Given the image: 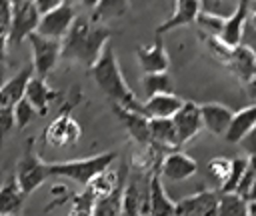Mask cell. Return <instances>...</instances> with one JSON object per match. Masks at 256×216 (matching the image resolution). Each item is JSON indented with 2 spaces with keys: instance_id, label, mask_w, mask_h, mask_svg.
<instances>
[{
  "instance_id": "cell-1",
  "label": "cell",
  "mask_w": 256,
  "mask_h": 216,
  "mask_svg": "<svg viewBox=\"0 0 256 216\" xmlns=\"http://www.w3.org/2000/svg\"><path fill=\"white\" fill-rule=\"evenodd\" d=\"M110 30L106 26H90L86 18H76L74 24L70 26L68 34L62 38V50L60 58L66 60H80L86 66H94L96 60L100 58L102 50L106 48L110 40Z\"/></svg>"
},
{
  "instance_id": "cell-2",
  "label": "cell",
  "mask_w": 256,
  "mask_h": 216,
  "mask_svg": "<svg viewBox=\"0 0 256 216\" xmlns=\"http://www.w3.org/2000/svg\"><path fill=\"white\" fill-rule=\"evenodd\" d=\"M98 88L108 96L110 104H118L126 110H132V112H140L144 114V108H142V102L138 100V96L128 88L124 76H122V70L118 66V60H116V52L112 50L110 44H106V48L102 50L100 58L96 60V64L90 68Z\"/></svg>"
},
{
  "instance_id": "cell-3",
  "label": "cell",
  "mask_w": 256,
  "mask_h": 216,
  "mask_svg": "<svg viewBox=\"0 0 256 216\" xmlns=\"http://www.w3.org/2000/svg\"><path fill=\"white\" fill-rule=\"evenodd\" d=\"M116 158V152H102L96 156L80 158V160H66V162H52L48 164V174L50 176H60V178H70L78 182L80 186H88L96 176L106 172Z\"/></svg>"
},
{
  "instance_id": "cell-4",
  "label": "cell",
  "mask_w": 256,
  "mask_h": 216,
  "mask_svg": "<svg viewBox=\"0 0 256 216\" xmlns=\"http://www.w3.org/2000/svg\"><path fill=\"white\" fill-rule=\"evenodd\" d=\"M48 176H50L48 174V164H44L40 160V156L34 150V140L28 138L24 154L18 160L16 170H14V178H16V184H18L22 196L26 198L28 194H32L38 186H42L46 182Z\"/></svg>"
},
{
  "instance_id": "cell-5",
  "label": "cell",
  "mask_w": 256,
  "mask_h": 216,
  "mask_svg": "<svg viewBox=\"0 0 256 216\" xmlns=\"http://www.w3.org/2000/svg\"><path fill=\"white\" fill-rule=\"evenodd\" d=\"M40 22V14L30 0L10 2V30H8V48L18 46L28 34L36 32Z\"/></svg>"
},
{
  "instance_id": "cell-6",
  "label": "cell",
  "mask_w": 256,
  "mask_h": 216,
  "mask_svg": "<svg viewBox=\"0 0 256 216\" xmlns=\"http://www.w3.org/2000/svg\"><path fill=\"white\" fill-rule=\"evenodd\" d=\"M32 46V68H34V74L38 78H44L52 72V68L56 66L58 58H60V50H62V44L60 40H52V38H46L38 32H32L28 34L26 38Z\"/></svg>"
},
{
  "instance_id": "cell-7",
  "label": "cell",
  "mask_w": 256,
  "mask_h": 216,
  "mask_svg": "<svg viewBox=\"0 0 256 216\" xmlns=\"http://www.w3.org/2000/svg\"><path fill=\"white\" fill-rule=\"evenodd\" d=\"M76 20V8L74 4L70 2H60L52 12L40 16V22H38V28L36 32L46 36V38H52V40H60L68 34L70 26L74 24Z\"/></svg>"
},
{
  "instance_id": "cell-8",
  "label": "cell",
  "mask_w": 256,
  "mask_h": 216,
  "mask_svg": "<svg viewBox=\"0 0 256 216\" xmlns=\"http://www.w3.org/2000/svg\"><path fill=\"white\" fill-rule=\"evenodd\" d=\"M174 124V132H176V140L178 146L186 144L188 140H192L200 130H202V116H200V104L192 102V100H184L180 110L170 118Z\"/></svg>"
},
{
  "instance_id": "cell-9",
  "label": "cell",
  "mask_w": 256,
  "mask_h": 216,
  "mask_svg": "<svg viewBox=\"0 0 256 216\" xmlns=\"http://www.w3.org/2000/svg\"><path fill=\"white\" fill-rule=\"evenodd\" d=\"M74 106V102H68L66 108H62L60 116L46 128L44 132V138L48 144L52 146H66V144H72L80 138L82 130L78 126V122L70 116V108Z\"/></svg>"
},
{
  "instance_id": "cell-10",
  "label": "cell",
  "mask_w": 256,
  "mask_h": 216,
  "mask_svg": "<svg viewBox=\"0 0 256 216\" xmlns=\"http://www.w3.org/2000/svg\"><path fill=\"white\" fill-rule=\"evenodd\" d=\"M218 198L220 194L216 190H200L192 196L178 200L174 216H216Z\"/></svg>"
},
{
  "instance_id": "cell-11",
  "label": "cell",
  "mask_w": 256,
  "mask_h": 216,
  "mask_svg": "<svg viewBox=\"0 0 256 216\" xmlns=\"http://www.w3.org/2000/svg\"><path fill=\"white\" fill-rule=\"evenodd\" d=\"M248 12H250V2H238L234 12L224 18L222 30H220V40L228 46V48H236L242 42V34L246 28V20H248Z\"/></svg>"
},
{
  "instance_id": "cell-12",
  "label": "cell",
  "mask_w": 256,
  "mask_h": 216,
  "mask_svg": "<svg viewBox=\"0 0 256 216\" xmlns=\"http://www.w3.org/2000/svg\"><path fill=\"white\" fill-rule=\"evenodd\" d=\"M136 56H138V62L144 74H162L170 66V58H168L162 38H154L152 46H138Z\"/></svg>"
},
{
  "instance_id": "cell-13",
  "label": "cell",
  "mask_w": 256,
  "mask_h": 216,
  "mask_svg": "<svg viewBox=\"0 0 256 216\" xmlns=\"http://www.w3.org/2000/svg\"><path fill=\"white\" fill-rule=\"evenodd\" d=\"M176 202L170 200V196L164 190V184L160 180L158 168L152 172L148 180V214L150 216H174Z\"/></svg>"
},
{
  "instance_id": "cell-14",
  "label": "cell",
  "mask_w": 256,
  "mask_h": 216,
  "mask_svg": "<svg viewBox=\"0 0 256 216\" xmlns=\"http://www.w3.org/2000/svg\"><path fill=\"white\" fill-rule=\"evenodd\" d=\"M196 168L198 166H196V160L194 158H190L184 152L174 150V152H168L162 158V166L158 168V172L164 178H168L172 182H178V180H186L188 176H192L196 172Z\"/></svg>"
},
{
  "instance_id": "cell-15",
  "label": "cell",
  "mask_w": 256,
  "mask_h": 216,
  "mask_svg": "<svg viewBox=\"0 0 256 216\" xmlns=\"http://www.w3.org/2000/svg\"><path fill=\"white\" fill-rule=\"evenodd\" d=\"M32 76H34V68H32V64H28L18 74H14L10 80H6L0 86V108H14L16 102H20L24 98L26 86Z\"/></svg>"
},
{
  "instance_id": "cell-16",
  "label": "cell",
  "mask_w": 256,
  "mask_h": 216,
  "mask_svg": "<svg viewBox=\"0 0 256 216\" xmlns=\"http://www.w3.org/2000/svg\"><path fill=\"white\" fill-rule=\"evenodd\" d=\"M198 14H200V2H196V0H178L174 4V12L160 26H156V30H154L156 38H162V34L168 32V30H174L178 26H186V24L196 22Z\"/></svg>"
},
{
  "instance_id": "cell-17",
  "label": "cell",
  "mask_w": 256,
  "mask_h": 216,
  "mask_svg": "<svg viewBox=\"0 0 256 216\" xmlns=\"http://www.w3.org/2000/svg\"><path fill=\"white\" fill-rule=\"evenodd\" d=\"M112 112L116 114V118L122 122V126L128 130V134L142 146H150V134H148V116L140 114V112H132L126 110L118 104H110Z\"/></svg>"
},
{
  "instance_id": "cell-18",
  "label": "cell",
  "mask_w": 256,
  "mask_h": 216,
  "mask_svg": "<svg viewBox=\"0 0 256 216\" xmlns=\"http://www.w3.org/2000/svg\"><path fill=\"white\" fill-rule=\"evenodd\" d=\"M148 134H150V146L154 150L174 152L178 148L174 124L170 118H148Z\"/></svg>"
},
{
  "instance_id": "cell-19",
  "label": "cell",
  "mask_w": 256,
  "mask_h": 216,
  "mask_svg": "<svg viewBox=\"0 0 256 216\" xmlns=\"http://www.w3.org/2000/svg\"><path fill=\"white\" fill-rule=\"evenodd\" d=\"M232 110L218 102L200 104V116H202V128H208L216 136H224L228 130V124L232 120Z\"/></svg>"
},
{
  "instance_id": "cell-20",
  "label": "cell",
  "mask_w": 256,
  "mask_h": 216,
  "mask_svg": "<svg viewBox=\"0 0 256 216\" xmlns=\"http://www.w3.org/2000/svg\"><path fill=\"white\" fill-rule=\"evenodd\" d=\"M146 214H148V186L146 190H142L138 178H132L126 182L122 210L118 216H146Z\"/></svg>"
},
{
  "instance_id": "cell-21",
  "label": "cell",
  "mask_w": 256,
  "mask_h": 216,
  "mask_svg": "<svg viewBox=\"0 0 256 216\" xmlns=\"http://www.w3.org/2000/svg\"><path fill=\"white\" fill-rule=\"evenodd\" d=\"M226 66L234 72V76L240 80V82H248L254 74H256V56L250 48H246L244 44L236 46L230 50V56L226 60Z\"/></svg>"
},
{
  "instance_id": "cell-22",
  "label": "cell",
  "mask_w": 256,
  "mask_h": 216,
  "mask_svg": "<svg viewBox=\"0 0 256 216\" xmlns=\"http://www.w3.org/2000/svg\"><path fill=\"white\" fill-rule=\"evenodd\" d=\"M58 96L56 90H52L44 78H38V76H32L28 86H26V92H24V98L32 104V108L36 110L38 116H44L48 112V104Z\"/></svg>"
},
{
  "instance_id": "cell-23",
  "label": "cell",
  "mask_w": 256,
  "mask_h": 216,
  "mask_svg": "<svg viewBox=\"0 0 256 216\" xmlns=\"http://www.w3.org/2000/svg\"><path fill=\"white\" fill-rule=\"evenodd\" d=\"M182 98H178L174 92L170 94H156L152 98H146L142 102L144 108V116L148 118H172L180 106H182Z\"/></svg>"
},
{
  "instance_id": "cell-24",
  "label": "cell",
  "mask_w": 256,
  "mask_h": 216,
  "mask_svg": "<svg viewBox=\"0 0 256 216\" xmlns=\"http://www.w3.org/2000/svg\"><path fill=\"white\" fill-rule=\"evenodd\" d=\"M254 126H256V104H250L232 114V120L224 134V140L230 144H238Z\"/></svg>"
},
{
  "instance_id": "cell-25",
  "label": "cell",
  "mask_w": 256,
  "mask_h": 216,
  "mask_svg": "<svg viewBox=\"0 0 256 216\" xmlns=\"http://www.w3.org/2000/svg\"><path fill=\"white\" fill-rule=\"evenodd\" d=\"M126 182H128V174L120 178V182L116 184V188H112L108 194L96 198L92 216H118L120 210H122V200H124Z\"/></svg>"
},
{
  "instance_id": "cell-26",
  "label": "cell",
  "mask_w": 256,
  "mask_h": 216,
  "mask_svg": "<svg viewBox=\"0 0 256 216\" xmlns=\"http://www.w3.org/2000/svg\"><path fill=\"white\" fill-rule=\"evenodd\" d=\"M22 202H24V196L16 184L14 174H12L0 186V216H18Z\"/></svg>"
},
{
  "instance_id": "cell-27",
  "label": "cell",
  "mask_w": 256,
  "mask_h": 216,
  "mask_svg": "<svg viewBox=\"0 0 256 216\" xmlns=\"http://www.w3.org/2000/svg\"><path fill=\"white\" fill-rule=\"evenodd\" d=\"M142 86H144L146 98H152L156 94H170L172 92V80L166 72H162V74H144Z\"/></svg>"
},
{
  "instance_id": "cell-28",
  "label": "cell",
  "mask_w": 256,
  "mask_h": 216,
  "mask_svg": "<svg viewBox=\"0 0 256 216\" xmlns=\"http://www.w3.org/2000/svg\"><path fill=\"white\" fill-rule=\"evenodd\" d=\"M218 194H220V192H218ZM216 216H248V212H246V200H242V198L236 196L234 192H230V194H220Z\"/></svg>"
},
{
  "instance_id": "cell-29",
  "label": "cell",
  "mask_w": 256,
  "mask_h": 216,
  "mask_svg": "<svg viewBox=\"0 0 256 216\" xmlns=\"http://www.w3.org/2000/svg\"><path fill=\"white\" fill-rule=\"evenodd\" d=\"M246 166H248V158H244V156L230 158V170H228L226 180H224L222 186H220V194L236 192V186H238V182H240V178H242Z\"/></svg>"
},
{
  "instance_id": "cell-30",
  "label": "cell",
  "mask_w": 256,
  "mask_h": 216,
  "mask_svg": "<svg viewBox=\"0 0 256 216\" xmlns=\"http://www.w3.org/2000/svg\"><path fill=\"white\" fill-rule=\"evenodd\" d=\"M94 202H96V196L86 188L84 192L76 194L72 198V210H70V216H92L94 212Z\"/></svg>"
},
{
  "instance_id": "cell-31",
  "label": "cell",
  "mask_w": 256,
  "mask_h": 216,
  "mask_svg": "<svg viewBox=\"0 0 256 216\" xmlns=\"http://www.w3.org/2000/svg\"><path fill=\"white\" fill-rule=\"evenodd\" d=\"M196 24L202 28L204 34L218 38L220 36V30H222V24H224V18H220L216 14H210V12H206V10L200 8V14L196 18Z\"/></svg>"
},
{
  "instance_id": "cell-32",
  "label": "cell",
  "mask_w": 256,
  "mask_h": 216,
  "mask_svg": "<svg viewBox=\"0 0 256 216\" xmlns=\"http://www.w3.org/2000/svg\"><path fill=\"white\" fill-rule=\"evenodd\" d=\"M12 112H14V124H16L18 130H24L36 118V110L32 108V104L26 98H22L20 102H16V106L12 108Z\"/></svg>"
},
{
  "instance_id": "cell-33",
  "label": "cell",
  "mask_w": 256,
  "mask_h": 216,
  "mask_svg": "<svg viewBox=\"0 0 256 216\" xmlns=\"http://www.w3.org/2000/svg\"><path fill=\"white\" fill-rule=\"evenodd\" d=\"M10 30V2H0V62L6 60Z\"/></svg>"
},
{
  "instance_id": "cell-34",
  "label": "cell",
  "mask_w": 256,
  "mask_h": 216,
  "mask_svg": "<svg viewBox=\"0 0 256 216\" xmlns=\"http://www.w3.org/2000/svg\"><path fill=\"white\" fill-rule=\"evenodd\" d=\"M126 8H128V4H124V2H98L94 6V16L92 18H94V22H100V20H104L108 16L120 14Z\"/></svg>"
},
{
  "instance_id": "cell-35",
  "label": "cell",
  "mask_w": 256,
  "mask_h": 216,
  "mask_svg": "<svg viewBox=\"0 0 256 216\" xmlns=\"http://www.w3.org/2000/svg\"><path fill=\"white\" fill-rule=\"evenodd\" d=\"M204 42H206V46L210 48V52H212L220 62L226 64V60H228L232 48H228V46H226L220 38H216V36H204Z\"/></svg>"
},
{
  "instance_id": "cell-36",
  "label": "cell",
  "mask_w": 256,
  "mask_h": 216,
  "mask_svg": "<svg viewBox=\"0 0 256 216\" xmlns=\"http://www.w3.org/2000/svg\"><path fill=\"white\" fill-rule=\"evenodd\" d=\"M208 170L212 172V176H214V178L220 182V186H222V182L226 180L228 170H230V160H228V158H214V160H210Z\"/></svg>"
},
{
  "instance_id": "cell-37",
  "label": "cell",
  "mask_w": 256,
  "mask_h": 216,
  "mask_svg": "<svg viewBox=\"0 0 256 216\" xmlns=\"http://www.w3.org/2000/svg\"><path fill=\"white\" fill-rule=\"evenodd\" d=\"M14 128V112L12 108H0V144L6 138V134Z\"/></svg>"
},
{
  "instance_id": "cell-38",
  "label": "cell",
  "mask_w": 256,
  "mask_h": 216,
  "mask_svg": "<svg viewBox=\"0 0 256 216\" xmlns=\"http://www.w3.org/2000/svg\"><path fill=\"white\" fill-rule=\"evenodd\" d=\"M238 144H240L242 150L248 154V158H250V156H256V126H254Z\"/></svg>"
},
{
  "instance_id": "cell-39",
  "label": "cell",
  "mask_w": 256,
  "mask_h": 216,
  "mask_svg": "<svg viewBox=\"0 0 256 216\" xmlns=\"http://www.w3.org/2000/svg\"><path fill=\"white\" fill-rule=\"evenodd\" d=\"M244 88H246V94H248L252 100H256V74L244 84Z\"/></svg>"
},
{
  "instance_id": "cell-40",
  "label": "cell",
  "mask_w": 256,
  "mask_h": 216,
  "mask_svg": "<svg viewBox=\"0 0 256 216\" xmlns=\"http://www.w3.org/2000/svg\"><path fill=\"white\" fill-rule=\"evenodd\" d=\"M246 26H248L252 32H256V10H254V12H248V20H246Z\"/></svg>"
},
{
  "instance_id": "cell-41",
  "label": "cell",
  "mask_w": 256,
  "mask_h": 216,
  "mask_svg": "<svg viewBox=\"0 0 256 216\" xmlns=\"http://www.w3.org/2000/svg\"><path fill=\"white\" fill-rule=\"evenodd\" d=\"M246 212H248V216H256V202L254 200L246 202Z\"/></svg>"
},
{
  "instance_id": "cell-42",
  "label": "cell",
  "mask_w": 256,
  "mask_h": 216,
  "mask_svg": "<svg viewBox=\"0 0 256 216\" xmlns=\"http://www.w3.org/2000/svg\"><path fill=\"white\" fill-rule=\"evenodd\" d=\"M248 200H254L256 202V180H254V184H252V190H250V194H248ZM246 200V202H248Z\"/></svg>"
}]
</instances>
